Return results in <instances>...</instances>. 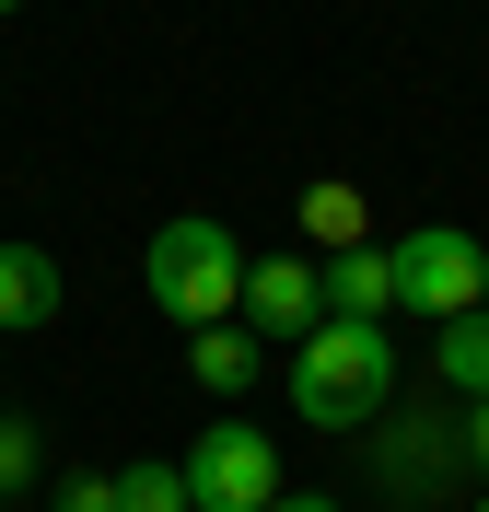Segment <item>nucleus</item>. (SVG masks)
I'll list each match as a JSON object with an SVG mask.
<instances>
[{"label":"nucleus","mask_w":489,"mask_h":512,"mask_svg":"<svg viewBox=\"0 0 489 512\" xmlns=\"http://www.w3.org/2000/svg\"><path fill=\"white\" fill-rule=\"evenodd\" d=\"M466 466V431H443V419H408V431H385V489H443Z\"/></svg>","instance_id":"8"},{"label":"nucleus","mask_w":489,"mask_h":512,"mask_svg":"<svg viewBox=\"0 0 489 512\" xmlns=\"http://www.w3.org/2000/svg\"><path fill=\"white\" fill-rule=\"evenodd\" d=\"M0 512H12V501H0Z\"/></svg>","instance_id":"20"},{"label":"nucleus","mask_w":489,"mask_h":512,"mask_svg":"<svg viewBox=\"0 0 489 512\" xmlns=\"http://www.w3.org/2000/svg\"><path fill=\"white\" fill-rule=\"evenodd\" d=\"M326 326V268L315 256H245V338H315Z\"/></svg>","instance_id":"5"},{"label":"nucleus","mask_w":489,"mask_h":512,"mask_svg":"<svg viewBox=\"0 0 489 512\" xmlns=\"http://www.w3.org/2000/svg\"><path fill=\"white\" fill-rule=\"evenodd\" d=\"M35 478H47V443H35V419L0 408V501H24Z\"/></svg>","instance_id":"12"},{"label":"nucleus","mask_w":489,"mask_h":512,"mask_svg":"<svg viewBox=\"0 0 489 512\" xmlns=\"http://www.w3.org/2000/svg\"><path fill=\"white\" fill-rule=\"evenodd\" d=\"M385 268H396V315H478V268H489V245L478 233H455V222H420V233H396L385 245Z\"/></svg>","instance_id":"3"},{"label":"nucleus","mask_w":489,"mask_h":512,"mask_svg":"<svg viewBox=\"0 0 489 512\" xmlns=\"http://www.w3.org/2000/svg\"><path fill=\"white\" fill-rule=\"evenodd\" d=\"M0 12H24V0H0Z\"/></svg>","instance_id":"19"},{"label":"nucleus","mask_w":489,"mask_h":512,"mask_svg":"<svg viewBox=\"0 0 489 512\" xmlns=\"http://www.w3.org/2000/svg\"><path fill=\"white\" fill-rule=\"evenodd\" d=\"M117 512H187V466H129L117 478Z\"/></svg>","instance_id":"13"},{"label":"nucleus","mask_w":489,"mask_h":512,"mask_svg":"<svg viewBox=\"0 0 489 512\" xmlns=\"http://www.w3.org/2000/svg\"><path fill=\"white\" fill-rule=\"evenodd\" d=\"M326 315H361V326L396 315V268H385V245H338V256H326Z\"/></svg>","instance_id":"7"},{"label":"nucleus","mask_w":489,"mask_h":512,"mask_svg":"<svg viewBox=\"0 0 489 512\" xmlns=\"http://www.w3.org/2000/svg\"><path fill=\"white\" fill-rule=\"evenodd\" d=\"M466 512H489V489H478V501H466Z\"/></svg>","instance_id":"18"},{"label":"nucleus","mask_w":489,"mask_h":512,"mask_svg":"<svg viewBox=\"0 0 489 512\" xmlns=\"http://www.w3.org/2000/svg\"><path fill=\"white\" fill-rule=\"evenodd\" d=\"M59 512H117V478H94V466H70V478H59Z\"/></svg>","instance_id":"14"},{"label":"nucleus","mask_w":489,"mask_h":512,"mask_svg":"<svg viewBox=\"0 0 489 512\" xmlns=\"http://www.w3.org/2000/svg\"><path fill=\"white\" fill-rule=\"evenodd\" d=\"M431 373L455 384L466 408L489 396V315H455V326H431Z\"/></svg>","instance_id":"10"},{"label":"nucleus","mask_w":489,"mask_h":512,"mask_svg":"<svg viewBox=\"0 0 489 512\" xmlns=\"http://www.w3.org/2000/svg\"><path fill=\"white\" fill-rule=\"evenodd\" d=\"M152 315H175L187 338L245 315V245H233V222L187 210V222H163V233H152Z\"/></svg>","instance_id":"2"},{"label":"nucleus","mask_w":489,"mask_h":512,"mask_svg":"<svg viewBox=\"0 0 489 512\" xmlns=\"http://www.w3.org/2000/svg\"><path fill=\"white\" fill-rule=\"evenodd\" d=\"M396 396V338L361 315H326L315 338L292 350V408L315 419V431H373Z\"/></svg>","instance_id":"1"},{"label":"nucleus","mask_w":489,"mask_h":512,"mask_svg":"<svg viewBox=\"0 0 489 512\" xmlns=\"http://www.w3.org/2000/svg\"><path fill=\"white\" fill-rule=\"evenodd\" d=\"M187 373H198V396H245V384H257V338H245V326H198Z\"/></svg>","instance_id":"9"},{"label":"nucleus","mask_w":489,"mask_h":512,"mask_svg":"<svg viewBox=\"0 0 489 512\" xmlns=\"http://www.w3.org/2000/svg\"><path fill=\"white\" fill-rule=\"evenodd\" d=\"M466 466H478V478H489V396H478V408H466Z\"/></svg>","instance_id":"15"},{"label":"nucleus","mask_w":489,"mask_h":512,"mask_svg":"<svg viewBox=\"0 0 489 512\" xmlns=\"http://www.w3.org/2000/svg\"><path fill=\"white\" fill-rule=\"evenodd\" d=\"M268 512H338V489H280Z\"/></svg>","instance_id":"16"},{"label":"nucleus","mask_w":489,"mask_h":512,"mask_svg":"<svg viewBox=\"0 0 489 512\" xmlns=\"http://www.w3.org/2000/svg\"><path fill=\"white\" fill-rule=\"evenodd\" d=\"M280 501V443L257 419H210L187 443V512H268Z\"/></svg>","instance_id":"4"},{"label":"nucleus","mask_w":489,"mask_h":512,"mask_svg":"<svg viewBox=\"0 0 489 512\" xmlns=\"http://www.w3.org/2000/svg\"><path fill=\"white\" fill-rule=\"evenodd\" d=\"M47 315H59V256L24 245V233H0V326H12V338H35Z\"/></svg>","instance_id":"6"},{"label":"nucleus","mask_w":489,"mask_h":512,"mask_svg":"<svg viewBox=\"0 0 489 512\" xmlns=\"http://www.w3.org/2000/svg\"><path fill=\"white\" fill-rule=\"evenodd\" d=\"M478 315H489V268H478Z\"/></svg>","instance_id":"17"},{"label":"nucleus","mask_w":489,"mask_h":512,"mask_svg":"<svg viewBox=\"0 0 489 512\" xmlns=\"http://www.w3.org/2000/svg\"><path fill=\"white\" fill-rule=\"evenodd\" d=\"M303 245H373V233H361V187H338V175H326V187H303Z\"/></svg>","instance_id":"11"}]
</instances>
